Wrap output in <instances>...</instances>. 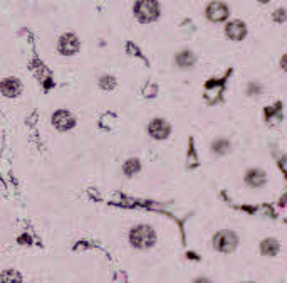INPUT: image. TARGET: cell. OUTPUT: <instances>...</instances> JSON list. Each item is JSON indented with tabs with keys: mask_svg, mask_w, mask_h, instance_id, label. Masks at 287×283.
Segmentation results:
<instances>
[{
	"mask_svg": "<svg viewBox=\"0 0 287 283\" xmlns=\"http://www.w3.org/2000/svg\"><path fill=\"white\" fill-rule=\"evenodd\" d=\"M193 56L190 52H181L178 58H176V63H178L180 66H183V68H185V66H192L193 64Z\"/></svg>",
	"mask_w": 287,
	"mask_h": 283,
	"instance_id": "cell-13",
	"label": "cell"
},
{
	"mask_svg": "<svg viewBox=\"0 0 287 283\" xmlns=\"http://www.w3.org/2000/svg\"><path fill=\"white\" fill-rule=\"evenodd\" d=\"M245 182L250 185V187H260V185L265 182V174L259 171V168H252V171L247 172Z\"/></svg>",
	"mask_w": 287,
	"mask_h": 283,
	"instance_id": "cell-10",
	"label": "cell"
},
{
	"mask_svg": "<svg viewBox=\"0 0 287 283\" xmlns=\"http://www.w3.org/2000/svg\"><path fill=\"white\" fill-rule=\"evenodd\" d=\"M156 241V233L153 231L151 226L146 224H139L136 228H133L130 233V243L134 246L136 250H146L151 248Z\"/></svg>",
	"mask_w": 287,
	"mask_h": 283,
	"instance_id": "cell-1",
	"label": "cell"
},
{
	"mask_svg": "<svg viewBox=\"0 0 287 283\" xmlns=\"http://www.w3.org/2000/svg\"><path fill=\"white\" fill-rule=\"evenodd\" d=\"M274 19L277 22H284L285 21V12L284 10H277L276 14H274Z\"/></svg>",
	"mask_w": 287,
	"mask_h": 283,
	"instance_id": "cell-14",
	"label": "cell"
},
{
	"mask_svg": "<svg viewBox=\"0 0 287 283\" xmlns=\"http://www.w3.org/2000/svg\"><path fill=\"white\" fill-rule=\"evenodd\" d=\"M280 66H282L284 71H287V54H285V56H282V59H280Z\"/></svg>",
	"mask_w": 287,
	"mask_h": 283,
	"instance_id": "cell-16",
	"label": "cell"
},
{
	"mask_svg": "<svg viewBox=\"0 0 287 283\" xmlns=\"http://www.w3.org/2000/svg\"><path fill=\"white\" fill-rule=\"evenodd\" d=\"M106 84H109V86H114L116 83H114L113 78H102V80H101V86L106 89Z\"/></svg>",
	"mask_w": 287,
	"mask_h": 283,
	"instance_id": "cell-15",
	"label": "cell"
},
{
	"mask_svg": "<svg viewBox=\"0 0 287 283\" xmlns=\"http://www.w3.org/2000/svg\"><path fill=\"white\" fill-rule=\"evenodd\" d=\"M52 123H54V126H56L59 131H66V130H69V128H72V126L76 125V120H74V117H72L69 111L59 110V111L54 113Z\"/></svg>",
	"mask_w": 287,
	"mask_h": 283,
	"instance_id": "cell-4",
	"label": "cell"
},
{
	"mask_svg": "<svg viewBox=\"0 0 287 283\" xmlns=\"http://www.w3.org/2000/svg\"><path fill=\"white\" fill-rule=\"evenodd\" d=\"M158 15H160V5L156 0H138L134 4V17L139 22H153L158 19Z\"/></svg>",
	"mask_w": 287,
	"mask_h": 283,
	"instance_id": "cell-2",
	"label": "cell"
},
{
	"mask_svg": "<svg viewBox=\"0 0 287 283\" xmlns=\"http://www.w3.org/2000/svg\"><path fill=\"white\" fill-rule=\"evenodd\" d=\"M225 32H227V35L230 39L240 41V39L245 37L247 27H245V24L240 22V21H232V22L227 24V27H225Z\"/></svg>",
	"mask_w": 287,
	"mask_h": 283,
	"instance_id": "cell-8",
	"label": "cell"
},
{
	"mask_svg": "<svg viewBox=\"0 0 287 283\" xmlns=\"http://www.w3.org/2000/svg\"><path fill=\"white\" fill-rule=\"evenodd\" d=\"M260 250L264 255H276L279 250V244H277V241H274V239H265L260 246Z\"/></svg>",
	"mask_w": 287,
	"mask_h": 283,
	"instance_id": "cell-11",
	"label": "cell"
},
{
	"mask_svg": "<svg viewBox=\"0 0 287 283\" xmlns=\"http://www.w3.org/2000/svg\"><path fill=\"white\" fill-rule=\"evenodd\" d=\"M22 91V84L19 80H15V78H5L2 81V93L5 96H9V98H14Z\"/></svg>",
	"mask_w": 287,
	"mask_h": 283,
	"instance_id": "cell-9",
	"label": "cell"
},
{
	"mask_svg": "<svg viewBox=\"0 0 287 283\" xmlns=\"http://www.w3.org/2000/svg\"><path fill=\"white\" fill-rule=\"evenodd\" d=\"M213 246H215V250L222 251V253H230L237 246L235 233H232V231L217 233L215 238H213Z\"/></svg>",
	"mask_w": 287,
	"mask_h": 283,
	"instance_id": "cell-3",
	"label": "cell"
},
{
	"mask_svg": "<svg viewBox=\"0 0 287 283\" xmlns=\"http://www.w3.org/2000/svg\"><path fill=\"white\" fill-rule=\"evenodd\" d=\"M79 51V39L74 34H64L63 37L59 39V52L64 54V56H71V54H76Z\"/></svg>",
	"mask_w": 287,
	"mask_h": 283,
	"instance_id": "cell-5",
	"label": "cell"
},
{
	"mask_svg": "<svg viewBox=\"0 0 287 283\" xmlns=\"http://www.w3.org/2000/svg\"><path fill=\"white\" fill-rule=\"evenodd\" d=\"M207 17L212 22H222L229 17V7L222 2H212L207 9Z\"/></svg>",
	"mask_w": 287,
	"mask_h": 283,
	"instance_id": "cell-6",
	"label": "cell"
},
{
	"mask_svg": "<svg viewBox=\"0 0 287 283\" xmlns=\"http://www.w3.org/2000/svg\"><path fill=\"white\" fill-rule=\"evenodd\" d=\"M259 2H262V4H267V2H271V0H259Z\"/></svg>",
	"mask_w": 287,
	"mask_h": 283,
	"instance_id": "cell-17",
	"label": "cell"
},
{
	"mask_svg": "<svg viewBox=\"0 0 287 283\" xmlns=\"http://www.w3.org/2000/svg\"><path fill=\"white\" fill-rule=\"evenodd\" d=\"M139 171V162L138 160H128L126 164H125V174L126 176H133V174H136Z\"/></svg>",
	"mask_w": 287,
	"mask_h": 283,
	"instance_id": "cell-12",
	"label": "cell"
},
{
	"mask_svg": "<svg viewBox=\"0 0 287 283\" xmlns=\"http://www.w3.org/2000/svg\"><path fill=\"white\" fill-rule=\"evenodd\" d=\"M148 131L151 137L156 138V140H165V138L170 135V126L167 122H163V120H153L148 126Z\"/></svg>",
	"mask_w": 287,
	"mask_h": 283,
	"instance_id": "cell-7",
	"label": "cell"
}]
</instances>
